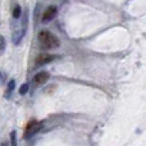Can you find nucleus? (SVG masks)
Here are the masks:
<instances>
[{
  "instance_id": "9",
  "label": "nucleus",
  "mask_w": 146,
  "mask_h": 146,
  "mask_svg": "<svg viewBox=\"0 0 146 146\" xmlns=\"http://www.w3.org/2000/svg\"><path fill=\"white\" fill-rule=\"evenodd\" d=\"M28 87H30V86H28V83H23V85L19 87V94H21V95H25V94H27Z\"/></svg>"
},
{
  "instance_id": "11",
  "label": "nucleus",
  "mask_w": 146,
  "mask_h": 146,
  "mask_svg": "<svg viewBox=\"0 0 146 146\" xmlns=\"http://www.w3.org/2000/svg\"><path fill=\"white\" fill-rule=\"evenodd\" d=\"M1 146H8V142H3Z\"/></svg>"
},
{
  "instance_id": "1",
  "label": "nucleus",
  "mask_w": 146,
  "mask_h": 146,
  "mask_svg": "<svg viewBox=\"0 0 146 146\" xmlns=\"http://www.w3.org/2000/svg\"><path fill=\"white\" fill-rule=\"evenodd\" d=\"M38 41H40L41 48L46 49V50H53V49L59 48V45H60L59 38L48 30H42L38 33Z\"/></svg>"
},
{
  "instance_id": "8",
  "label": "nucleus",
  "mask_w": 146,
  "mask_h": 146,
  "mask_svg": "<svg viewBox=\"0 0 146 146\" xmlns=\"http://www.w3.org/2000/svg\"><path fill=\"white\" fill-rule=\"evenodd\" d=\"M10 146H17V135L14 131L10 132Z\"/></svg>"
},
{
  "instance_id": "6",
  "label": "nucleus",
  "mask_w": 146,
  "mask_h": 146,
  "mask_svg": "<svg viewBox=\"0 0 146 146\" xmlns=\"http://www.w3.org/2000/svg\"><path fill=\"white\" fill-rule=\"evenodd\" d=\"M21 13H22V9H21V5L15 4L14 8H13V18H19L21 17Z\"/></svg>"
},
{
  "instance_id": "7",
  "label": "nucleus",
  "mask_w": 146,
  "mask_h": 146,
  "mask_svg": "<svg viewBox=\"0 0 146 146\" xmlns=\"http://www.w3.org/2000/svg\"><path fill=\"white\" fill-rule=\"evenodd\" d=\"M14 86H15V81L10 80L9 83H8V87H7V96H9L10 94H12V91L14 90Z\"/></svg>"
},
{
  "instance_id": "3",
  "label": "nucleus",
  "mask_w": 146,
  "mask_h": 146,
  "mask_svg": "<svg viewBox=\"0 0 146 146\" xmlns=\"http://www.w3.org/2000/svg\"><path fill=\"white\" fill-rule=\"evenodd\" d=\"M56 13H58V8L55 5H50L42 13V22L44 23H49L50 21H53L55 18Z\"/></svg>"
},
{
  "instance_id": "2",
  "label": "nucleus",
  "mask_w": 146,
  "mask_h": 146,
  "mask_svg": "<svg viewBox=\"0 0 146 146\" xmlns=\"http://www.w3.org/2000/svg\"><path fill=\"white\" fill-rule=\"evenodd\" d=\"M41 127H42V123H41V122L35 121V119H33V121H30L25 128V139H30V137H32L33 135H36L41 129Z\"/></svg>"
},
{
  "instance_id": "5",
  "label": "nucleus",
  "mask_w": 146,
  "mask_h": 146,
  "mask_svg": "<svg viewBox=\"0 0 146 146\" xmlns=\"http://www.w3.org/2000/svg\"><path fill=\"white\" fill-rule=\"evenodd\" d=\"M50 78V74H49V72H38L37 74L33 77V82H35V85H44L45 82H48V80Z\"/></svg>"
},
{
  "instance_id": "4",
  "label": "nucleus",
  "mask_w": 146,
  "mask_h": 146,
  "mask_svg": "<svg viewBox=\"0 0 146 146\" xmlns=\"http://www.w3.org/2000/svg\"><path fill=\"white\" fill-rule=\"evenodd\" d=\"M56 58V55L54 54H49V53H44L41 55H38L36 58V66L41 67V66H45V64H49Z\"/></svg>"
},
{
  "instance_id": "10",
  "label": "nucleus",
  "mask_w": 146,
  "mask_h": 146,
  "mask_svg": "<svg viewBox=\"0 0 146 146\" xmlns=\"http://www.w3.org/2000/svg\"><path fill=\"white\" fill-rule=\"evenodd\" d=\"M4 49H5V38L3 36H0V55L3 54Z\"/></svg>"
}]
</instances>
